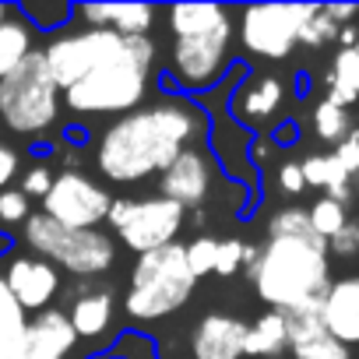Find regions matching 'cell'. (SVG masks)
<instances>
[{"instance_id":"6da1fadb","label":"cell","mask_w":359,"mask_h":359,"mask_svg":"<svg viewBox=\"0 0 359 359\" xmlns=\"http://www.w3.org/2000/svg\"><path fill=\"white\" fill-rule=\"evenodd\" d=\"M205 134V116L191 102L165 99L155 106L130 109L116 116L95 148V165L113 184H137V180L162 172L180 151L194 148Z\"/></svg>"},{"instance_id":"7a4b0ae2","label":"cell","mask_w":359,"mask_h":359,"mask_svg":"<svg viewBox=\"0 0 359 359\" xmlns=\"http://www.w3.org/2000/svg\"><path fill=\"white\" fill-rule=\"evenodd\" d=\"M257 296L278 313L320 310V299L331 285L327 240L317 233L303 236H268L250 268Z\"/></svg>"},{"instance_id":"3957f363","label":"cell","mask_w":359,"mask_h":359,"mask_svg":"<svg viewBox=\"0 0 359 359\" xmlns=\"http://www.w3.org/2000/svg\"><path fill=\"white\" fill-rule=\"evenodd\" d=\"M155 64V43L148 36H123V43L78 85L64 92L71 113L102 116V113H130L148 92Z\"/></svg>"},{"instance_id":"277c9868","label":"cell","mask_w":359,"mask_h":359,"mask_svg":"<svg viewBox=\"0 0 359 359\" xmlns=\"http://www.w3.org/2000/svg\"><path fill=\"white\" fill-rule=\"evenodd\" d=\"M194 285H198V278L191 275L187 250L180 243H169L162 250L137 257V264L130 271V292L123 299V310L137 320H158L184 306L191 299Z\"/></svg>"},{"instance_id":"5b68a950","label":"cell","mask_w":359,"mask_h":359,"mask_svg":"<svg viewBox=\"0 0 359 359\" xmlns=\"http://www.w3.org/2000/svg\"><path fill=\"white\" fill-rule=\"evenodd\" d=\"M60 113V88L50 78L43 50H29L25 60L0 78V120L15 134H43Z\"/></svg>"},{"instance_id":"8992f818","label":"cell","mask_w":359,"mask_h":359,"mask_svg":"<svg viewBox=\"0 0 359 359\" xmlns=\"http://www.w3.org/2000/svg\"><path fill=\"white\" fill-rule=\"evenodd\" d=\"M25 243L46 264H60L71 275H102L116 254L102 229H67L43 212L25 219Z\"/></svg>"},{"instance_id":"52a82bcc","label":"cell","mask_w":359,"mask_h":359,"mask_svg":"<svg viewBox=\"0 0 359 359\" xmlns=\"http://www.w3.org/2000/svg\"><path fill=\"white\" fill-rule=\"evenodd\" d=\"M106 222L113 226V233L141 257V254H151V250H162L169 243H176V233L184 226V208L169 198H141V201H130V198H116L109 205V215Z\"/></svg>"},{"instance_id":"ba28073f","label":"cell","mask_w":359,"mask_h":359,"mask_svg":"<svg viewBox=\"0 0 359 359\" xmlns=\"http://www.w3.org/2000/svg\"><path fill=\"white\" fill-rule=\"evenodd\" d=\"M317 4H264L240 15V43L247 53L264 60H285L299 43L303 25L313 18Z\"/></svg>"},{"instance_id":"9c48e42d","label":"cell","mask_w":359,"mask_h":359,"mask_svg":"<svg viewBox=\"0 0 359 359\" xmlns=\"http://www.w3.org/2000/svg\"><path fill=\"white\" fill-rule=\"evenodd\" d=\"M229 43H233V25L229 15L201 32V36H184V39H172V53H169V74L191 88V92H205L212 88L226 67H229Z\"/></svg>"},{"instance_id":"30bf717a","label":"cell","mask_w":359,"mask_h":359,"mask_svg":"<svg viewBox=\"0 0 359 359\" xmlns=\"http://www.w3.org/2000/svg\"><path fill=\"white\" fill-rule=\"evenodd\" d=\"M109 205H113V198L99 184H92L88 176H81L74 169H64L53 180L50 194L43 198V215L67 229H95L99 222H106Z\"/></svg>"},{"instance_id":"8fae6325","label":"cell","mask_w":359,"mask_h":359,"mask_svg":"<svg viewBox=\"0 0 359 359\" xmlns=\"http://www.w3.org/2000/svg\"><path fill=\"white\" fill-rule=\"evenodd\" d=\"M120 43H123V36H116V32L85 29V32H71V36L53 39V43L43 50V60H46L50 78L57 81V88L67 92V88L78 85L85 74H92Z\"/></svg>"},{"instance_id":"7c38bea8","label":"cell","mask_w":359,"mask_h":359,"mask_svg":"<svg viewBox=\"0 0 359 359\" xmlns=\"http://www.w3.org/2000/svg\"><path fill=\"white\" fill-rule=\"evenodd\" d=\"M158 187H162V198L176 201L180 208H194L208 198L212 191V162L201 148H187V151H180L165 169H162V180H158Z\"/></svg>"},{"instance_id":"4fadbf2b","label":"cell","mask_w":359,"mask_h":359,"mask_svg":"<svg viewBox=\"0 0 359 359\" xmlns=\"http://www.w3.org/2000/svg\"><path fill=\"white\" fill-rule=\"evenodd\" d=\"M8 292L15 296V303L22 310H46L60 289V275L53 264H46L43 257H15L8 275H4Z\"/></svg>"},{"instance_id":"5bb4252c","label":"cell","mask_w":359,"mask_h":359,"mask_svg":"<svg viewBox=\"0 0 359 359\" xmlns=\"http://www.w3.org/2000/svg\"><path fill=\"white\" fill-rule=\"evenodd\" d=\"M78 334L64 310H43L25 324L18 359H67Z\"/></svg>"},{"instance_id":"9a60e30c","label":"cell","mask_w":359,"mask_h":359,"mask_svg":"<svg viewBox=\"0 0 359 359\" xmlns=\"http://www.w3.org/2000/svg\"><path fill=\"white\" fill-rule=\"evenodd\" d=\"M320 324L345 348L359 345V275H348L327 285L320 299Z\"/></svg>"},{"instance_id":"2e32d148","label":"cell","mask_w":359,"mask_h":359,"mask_svg":"<svg viewBox=\"0 0 359 359\" xmlns=\"http://www.w3.org/2000/svg\"><path fill=\"white\" fill-rule=\"evenodd\" d=\"M247 341V324L226 313H208L191 338L194 359H240Z\"/></svg>"},{"instance_id":"e0dca14e","label":"cell","mask_w":359,"mask_h":359,"mask_svg":"<svg viewBox=\"0 0 359 359\" xmlns=\"http://www.w3.org/2000/svg\"><path fill=\"white\" fill-rule=\"evenodd\" d=\"M285 324H289V348L296 359H348V348L324 331L320 310L285 313Z\"/></svg>"},{"instance_id":"ac0fdd59","label":"cell","mask_w":359,"mask_h":359,"mask_svg":"<svg viewBox=\"0 0 359 359\" xmlns=\"http://www.w3.org/2000/svg\"><path fill=\"white\" fill-rule=\"evenodd\" d=\"M78 15L92 29H106L116 36H148V29L155 22L151 4H81Z\"/></svg>"},{"instance_id":"d6986e66","label":"cell","mask_w":359,"mask_h":359,"mask_svg":"<svg viewBox=\"0 0 359 359\" xmlns=\"http://www.w3.org/2000/svg\"><path fill=\"white\" fill-rule=\"evenodd\" d=\"M289 348V324L285 313L268 310L254 320V327H247V341H243V355H271L278 359Z\"/></svg>"},{"instance_id":"ffe728a7","label":"cell","mask_w":359,"mask_h":359,"mask_svg":"<svg viewBox=\"0 0 359 359\" xmlns=\"http://www.w3.org/2000/svg\"><path fill=\"white\" fill-rule=\"evenodd\" d=\"M109 313H113V296L109 292H88V296L74 299L67 320H71L78 338H95L109 327Z\"/></svg>"},{"instance_id":"44dd1931","label":"cell","mask_w":359,"mask_h":359,"mask_svg":"<svg viewBox=\"0 0 359 359\" xmlns=\"http://www.w3.org/2000/svg\"><path fill=\"white\" fill-rule=\"evenodd\" d=\"M229 11L219 4H176L169 8V29L172 39H184V36H201L208 29H215Z\"/></svg>"},{"instance_id":"7402d4cb","label":"cell","mask_w":359,"mask_h":359,"mask_svg":"<svg viewBox=\"0 0 359 359\" xmlns=\"http://www.w3.org/2000/svg\"><path fill=\"white\" fill-rule=\"evenodd\" d=\"M25 324H29L25 310L15 303V296L8 292L4 278H0V359H18Z\"/></svg>"},{"instance_id":"603a6c76","label":"cell","mask_w":359,"mask_h":359,"mask_svg":"<svg viewBox=\"0 0 359 359\" xmlns=\"http://www.w3.org/2000/svg\"><path fill=\"white\" fill-rule=\"evenodd\" d=\"M278 102H282V81H278V78H261V81H254L250 88H243V92L236 95V109H240V116H247V120H264V116H271V113L278 109Z\"/></svg>"},{"instance_id":"cb8c5ba5","label":"cell","mask_w":359,"mask_h":359,"mask_svg":"<svg viewBox=\"0 0 359 359\" xmlns=\"http://www.w3.org/2000/svg\"><path fill=\"white\" fill-rule=\"evenodd\" d=\"M29 50H32V29H29V22H8L4 29H0V78H8L25 60Z\"/></svg>"},{"instance_id":"d4e9b609","label":"cell","mask_w":359,"mask_h":359,"mask_svg":"<svg viewBox=\"0 0 359 359\" xmlns=\"http://www.w3.org/2000/svg\"><path fill=\"white\" fill-rule=\"evenodd\" d=\"M313 130H317L320 141H327V144L338 148V144L352 134V123H348V113H345V109H338V106H331V102H320V106L313 109Z\"/></svg>"},{"instance_id":"484cf974","label":"cell","mask_w":359,"mask_h":359,"mask_svg":"<svg viewBox=\"0 0 359 359\" xmlns=\"http://www.w3.org/2000/svg\"><path fill=\"white\" fill-rule=\"evenodd\" d=\"M306 215H310V229H313L320 240H331V236H338V233L345 229V222H348V215H345V205H338V201H331V198H320V201H313Z\"/></svg>"},{"instance_id":"4316f807","label":"cell","mask_w":359,"mask_h":359,"mask_svg":"<svg viewBox=\"0 0 359 359\" xmlns=\"http://www.w3.org/2000/svg\"><path fill=\"white\" fill-rule=\"evenodd\" d=\"M303 233H313L306 208H282L268 222V236H303Z\"/></svg>"},{"instance_id":"83f0119b","label":"cell","mask_w":359,"mask_h":359,"mask_svg":"<svg viewBox=\"0 0 359 359\" xmlns=\"http://www.w3.org/2000/svg\"><path fill=\"white\" fill-rule=\"evenodd\" d=\"M184 250H187V264H191V275H194V278H205V275L215 271V250H219V240H212V236H198V240L187 243Z\"/></svg>"},{"instance_id":"f1b7e54d","label":"cell","mask_w":359,"mask_h":359,"mask_svg":"<svg viewBox=\"0 0 359 359\" xmlns=\"http://www.w3.org/2000/svg\"><path fill=\"white\" fill-rule=\"evenodd\" d=\"M327 39H338V25L324 15V8H317V11H313V18L303 25L299 43H306V46H324Z\"/></svg>"},{"instance_id":"f546056e","label":"cell","mask_w":359,"mask_h":359,"mask_svg":"<svg viewBox=\"0 0 359 359\" xmlns=\"http://www.w3.org/2000/svg\"><path fill=\"white\" fill-rule=\"evenodd\" d=\"M243 247L247 243H240V240H222L219 250H215V275H222V278L236 275L240 264H243Z\"/></svg>"},{"instance_id":"4dcf8cb0","label":"cell","mask_w":359,"mask_h":359,"mask_svg":"<svg viewBox=\"0 0 359 359\" xmlns=\"http://www.w3.org/2000/svg\"><path fill=\"white\" fill-rule=\"evenodd\" d=\"M50 187H53V176H50V169L46 165H32L25 176H22V194L25 198H46L50 194Z\"/></svg>"},{"instance_id":"1f68e13d","label":"cell","mask_w":359,"mask_h":359,"mask_svg":"<svg viewBox=\"0 0 359 359\" xmlns=\"http://www.w3.org/2000/svg\"><path fill=\"white\" fill-rule=\"evenodd\" d=\"M0 219L4 222H25L29 219V198L22 191H0Z\"/></svg>"},{"instance_id":"d6a6232c","label":"cell","mask_w":359,"mask_h":359,"mask_svg":"<svg viewBox=\"0 0 359 359\" xmlns=\"http://www.w3.org/2000/svg\"><path fill=\"white\" fill-rule=\"evenodd\" d=\"M327 250L338 254V257H352V254H359V222H345V229H341L338 236L327 240Z\"/></svg>"},{"instance_id":"836d02e7","label":"cell","mask_w":359,"mask_h":359,"mask_svg":"<svg viewBox=\"0 0 359 359\" xmlns=\"http://www.w3.org/2000/svg\"><path fill=\"white\" fill-rule=\"evenodd\" d=\"M278 187H282L285 194H299V191L306 187L299 162H285V165H278Z\"/></svg>"},{"instance_id":"e575fe53","label":"cell","mask_w":359,"mask_h":359,"mask_svg":"<svg viewBox=\"0 0 359 359\" xmlns=\"http://www.w3.org/2000/svg\"><path fill=\"white\" fill-rule=\"evenodd\" d=\"M18 165H22L18 151H15L8 141H0V187H8L11 180L18 176Z\"/></svg>"},{"instance_id":"d590c367","label":"cell","mask_w":359,"mask_h":359,"mask_svg":"<svg viewBox=\"0 0 359 359\" xmlns=\"http://www.w3.org/2000/svg\"><path fill=\"white\" fill-rule=\"evenodd\" d=\"M331 155H334V158L341 162V169L348 172V180H352V176L359 172V144H355L352 137H345V141H341V144H338V148H334Z\"/></svg>"},{"instance_id":"8d00e7d4","label":"cell","mask_w":359,"mask_h":359,"mask_svg":"<svg viewBox=\"0 0 359 359\" xmlns=\"http://www.w3.org/2000/svg\"><path fill=\"white\" fill-rule=\"evenodd\" d=\"M324 15H327L338 29H345V25L359 15V8H355V4H324Z\"/></svg>"},{"instance_id":"74e56055","label":"cell","mask_w":359,"mask_h":359,"mask_svg":"<svg viewBox=\"0 0 359 359\" xmlns=\"http://www.w3.org/2000/svg\"><path fill=\"white\" fill-rule=\"evenodd\" d=\"M355 39H359V32H355L352 25L338 29V43H341V50H352V46H355Z\"/></svg>"},{"instance_id":"f35d334b","label":"cell","mask_w":359,"mask_h":359,"mask_svg":"<svg viewBox=\"0 0 359 359\" xmlns=\"http://www.w3.org/2000/svg\"><path fill=\"white\" fill-rule=\"evenodd\" d=\"M8 22H11V8H8V4H0V29H4Z\"/></svg>"},{"instance_id":"ab89813d","label":"cell","mask_w":359,"mask_h":359,"mask_svg":"<svg viewBox=\"0 0 359 359\" xmlns=\"http://www.w3.org/2000/svg\"><path fill=\"white\" fill-rule=\"evenodd\" d=\"M348 137H352V141H355V144H359V127H355V130H352V134H348Z\"/></svg>"}]
</instances>
